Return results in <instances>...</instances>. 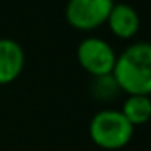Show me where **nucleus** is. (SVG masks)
Masks as SVG:
<instances>
[{"label":"nucleus","instance_id":"1","mask_svg":"<svg viewBox=\"0 0 151 151\" xmlns=\"http://www.w3.org/2000/svg\"><path fill=\"white\" fill-rule=\"evenodd\" d=\"M120 91L128 96L151 94V42H135L117 55L112 72Z\"/></svg>","mask_w":151,"mask_h":151},{"label":"nucleus","instance_id":"2","mask_svg":"<svg viewBox=\"0 0 151 151\" xmlns=\"http://www.w3.org/2000/svg\"><path fill=\"white\" fill-rule=\"evenodd\" d=\"M89 137L96 146L107 151L120 150L130 143L133 127L120 111L104 109L93 115L89 122Z\"/></svg>","mask_w":151,"mask_h":151},{"label":"nucleus","instance_id":"3","mask_svg":"<svg viewBox=\"0 0 151 151\" xmlns=\"http://www.w3.org/2000/svg\"><path fill=\"white\" fill-rule=\"evenodd\" d=\"M76 60L85 72L94 76L112 75L117 54L112 46L99 37H86L76 47Z\"/></svg>","mask_w":151,"mask_h":151},{"label":"nucleus","instance_id":"4","mask_svg":"<svg viewBox=\"0 0 151 151\" xmlns=\"http://www.w3.org/2000/svg\"><path fill=\"white\" fill-rule=\"evenodd\" d=\"M114 0H68L65 20L78 31H93L107 21Z\"/></svg>","mask_w":151,"mask_h":151},{"label":"nucleus","instance_id":"5","mask_svg":"<svg viewBox=\"0 0 151 151\" xmlns=\"http://www.w3.org/2000/svg\"><path fill=\"white\" fill-rule=\"evenodd\" d=\"M24 67L23 47L13 39H0V86L10 85L21 75Z\"/></svg>","mask_w":151,"mask_h":151},{"label":"nucleus","instance_id":"6","mask_svg":"<svg viewBox=\"0 0 151 151\" xmlns=\"http://www.w3.org/2000/svg\"><path fill=\"white\" fill-rule=\"evenodd\" d=\"M106 23L111 33L119 39H130L140 29V17L128 4H114Z\"/></svg>","mask_w":151,"mask_h":151},{"label":"nucleus","instance_id":"7","mask_svg":"<svg viewBox=\"0 0 151 151\" xmlns=\"http://www.w3.org/2000/svg\"><path fill=\"white\" fill-rule=\"evenodd\" d=\"M120 112L133 128L138 127V125H145L151 119L150 96H140V94L128 96L124 101V106H122Z\"/></svg>","mask_w":151,"mask_h":151},{"label":"nucleus","instance_id":"8","mask_svg":"<svg viewBox=\"0 0 151 151\" xmlns=\"http://www.w3.org/2000/svg\"><path fill=\"white\" fill-rule=\"evenodd\" d=\"M120 88L117 86L114 76L112 75H104V76H94L91 83V93L98 101H112L117 96Z\"/></svg>","mask_w":151,"mask_h":151}]
</instances>
